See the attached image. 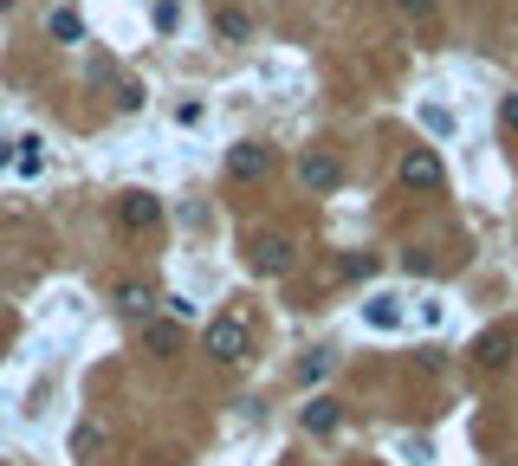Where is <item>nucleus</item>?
<instances>
[{
    "label": "nucleus",
    "mask_w": 518,
    "mask_h": 466,
    "mask_svg": "<svg viewBox=\"0 0 518 466\" xmlns=\"http://www.w3.org/2000/svg\"><path fill=\"white\" fill-rule=\"evenodd\" d=\"M298 182L318 188V195H331V188L344 182V169H337V156H324V149H305V162H298Z\"/></svg>",
    "instance_id": "nucleus-1"
},
{
    "label": "nucleus",
    "mask_w": 518,
    "mask_h": 466,
    "mask_svg": "<svg viewBox=\"0 0 518 466\" xmlns=\"http://www.w3.org/2000/svg\"><path fill=\"white\" fill-rule=\"evenodd\" d=\"M285 266H292V240H285V233H259L253 240V272L272 279V272H285Z\"/></svg>",
    "instance_id": "nucleus-2"
},
{
    "label": "nucleus",
    "mask_w": 518,
    "mask_h": 466,
    "mask_svg": "<svg viewBox=\"0 0 518 466\" xmlns=\"http://www.w3.org/2000/svg\"><path fill=\"white\" fill-rule=\"evenodd\" d=\"M117 221H124L130 233H149L162 221V201L156 195H143V188H136V195H124V208H117Z\"/></svg>",
    "instance_id": "nucleus-3"
},
{
    "label": "nucleus",
    "mask_w": 518,
    "mask_h": 466,
    "mask_svg": "<svg viewBox=\"0 0 518 466\" xmlns=\"http://www.w3.org/2000/svg\"><path fill=\"white\" fill-rule=\"evenodd\" d=\"M402 188H441V156H434V149L402 156Z\"/></svg>",
    "instance_id": "nucleus-4"
},
{
    "label": "nucleus",
    "mask_w": 518,
    "mask_h": 466,
    "mask_svg": "<svg viewBox=\"0 0 518 466\" xmlns=\"http://www.w3.org/2000/svg\"><path fill=\"white\" fill-rule=\"evenodd\" d=\"M240 344H247V324H240V318H214L208 324V356H221V363H227Z\"/></svg>",
    "instance_id": "nucleus-5"
},
{
    "label": "nucleus",
    "mask_w": 518,
    "mask_h": 466,
    "mask_svg": "<svg viewBox=\"0 0 518 466\" xmlns=\"http://www.w3.org/2000/svg\"><path fill=\"white\" fill-rule=\"evenodd\" d=\"M227 175H234V182H259V175H266V149H259V143H240L234 156H227Z\"/></svg>",
    "instance_id": "nucleus-6"
},
{
    "label": "nucleus",
    "mask_w": 518,
    "mask_h": 466,
    "mask_svg": "<svg viewBox=\"0 0 518 466\" xmlns=\"http://www.w3.org/2000/svg\"><path fill=\"white\" fill-rule=\"evenodd\" d=\"M363 324H370V331H395V324H402V298L376 292L370 305H363Z\"/></svg>",
    "instance_id": "nucleus-7"
},
{
    "label": "nucleus",
    "mask_w": 518,
    "mask_h": 466,
    "mask_svg": "<svg viewBox=\"0 0 518 466\" xmlns=\"http://www.w3.org/2000/svg\"><path fill=\"white\" fill-rule=\"evenodd\" d=\"M473 356H480L486 369H506V363H512V331H486V337H480V350H473Z\"/></svg>",
    "instance_id": "nucleus-8"
},
{
    "label": "nucleus",
    "mask_w": 518,
    "mask_h": 466,
    "mask_svg": "<svg viewBox=\"0 0 518 466\" xmlns=\"http://www.w3.org/2000/svg\"><path fill=\"white\" fill-rule=\"evenodd\" d=\"M20 149V156H13V175H39L46 169V143H39V136H26V143H13Z\"/></svg>",
    "instance_id": "nucleus-9"
},
{
    "label": "nucleus",
    "mask_w": 518,
    "mask_h": 466,
    "mask_svg": "<svg viewBox=\"0 0 518 466\" xmlns=\"http://www.w3.org/2000/svg\"><path fill=\"white\" fill-rule=\"evenodd\" d=\"M117 305H124L130 318H149V311H156V292H149V285H117Z\"/></svg>",
    "instance_id": "nucleus-10"
},
{
    "label": "nucleus",
    "mask_w": 518,
    "mask_h": 466,
    "mask_svg": "<svg viewBox=\"0 0 518 466\" xmlns=\"http://www.w3.org/2000/svg\"><path fill=\"white\" fill-rule=\"evenodd\" d=\"M305 428L311 434H337V402H324V395H318V402L305 408Z\"/></svg>",
    "instance_id": "nucleus-11"
},
{
    "label": "nucleus",
    "mask_w": 518,
    "mask_h": 466,
    "mask_svg": "<svg viewBox=\"0 0 518 466\" xmlns=\"http://www.w3.org/2000/svg\"><path fill=\"white\" fill-rule=\"evenodd\" d=\"M214 26H221V39H247V33H253V20H247V13H234V7H227Z\"/></svg>",
    "instance_id": "nucleus-12"
},
{
    "label": "nucleus",
    "mask_w": 518,
    "mask_h": 466,
    "mask_svg": "<svg viewBox=\"0 0 518 466\" xmlns=\"http://www.w3.org/2000/svg\"><path fill=\"white\" fill-rule=\"evenodd\" d=\"M175 26H182V7H175V0H156V33H175Z\"/></svg>",
    "instance_id": "nucleus-13"
},
{
    "label": "nucleus",
    "mask_w": 518,
    "mask_h": 466,
    "mask_svg": "<svg viewBox=\"0 0 518 466\" xmlns=\"http://www.w3.org/2000/svg\"><path fill=\"white\" fill-rule=\"evenodd\" d=\"M85 26H78V13H52V39H78Z\"/></svg>",
    "instance_id": "nucleus-14"
},
{
    "label": "nucleus",
    "mask_w": 518,
    "mask_h": 466,
    "mask_svg": "<svg viewBox=\"0 0 518 466\" xmlns=\"http://www.w3.org/2000/svg\"><path fill=\"white\" fill-rule=\"evenodd\" d=\"M117 111H143V85H117Z\"/></svg>",
    "instance_id": "nucleus-15"
},
{
    "label": "nucleus",
    "mask_w": 518,
    "mask_h": 466,
    "mask_svg": "<svg viewBox=\"0 0 518 466\" xmlns=\"http://www.w3.org/2000/svg\"><path fill=\"white\" fill-rule=\"evenodd\" d=\"M162 305H169V318H175V324H188V318H195V305H188L182 292H169V298H162Z\"/></svg>",
    "instance_id": "nucleus-16"
},
{
    "label": "nucleus",
    "mask_w": 518,
    "mask_h": 466,
    "mask_svg": "<svg viewBox=\"0 0 518 466\" xmlns=\"http://www.w3.org/2000/svg\"><path fill=\"white\" fill-rule=\"evenodd\" d=\"M149 350H175V324H149Z\"/></svg>",
    "instance_id": "nucleus-17"
},
{
    "label": "nucleus",
    "mask_w": 518,
    "mask_h": 466,
    "mask_svg": "<svg viewBox=\"0 0 518 466\" xmlns=\"http://www.w3.org/2000/svg\"><path fill=\"white\" fill-rule=\"evenodd\" d=\"M499 123H506V130L518 136V91H512V98H499Z\"/></svg>",
    "instance_id": "nucleus-18"
},
{
    "label": "nucleus",
    "mask_w": 518,
    "mask_h": 466,
    "mask_svg": "<svg viewBox=\"0 0 518 466\" xmlns=\"http://www.w3.org/2000/svg\"><path fill=\"white\" fill-rule=\"evenodd\" d=\"M0 169H13V143H7V136H0Z\"/></svg>",
    "instance_id": "nucleus-19"
},
{
    "label": "nucleus",
    "mask_w": 518,
    "mask_h": 466,
    "mask_svg": "<svg viewBox=\"0 0 518 466\" xmlns=\"http://www.w3.org/2000/svg\"><path fill=\"white\" fill-rule=\"evenodd\" d=\"M421 7H428V0H408V13H421Z\"/></svg>",
    "instance_id": "nucleus-20"
},
{
    "label": "nucleus",
    "mask_w": 518,
    "mask_h": 466,
    "mask_svg": "<svg viewBox=\"0 0 518 466\" xmlns=\"http://www.w3.org/2000/svg\"><path fill=\"white\" fill-rule=\"evenodd\" d=\"M7 7H13V0H0V13H7Z\"/></svg>",
    "instance_id": "nucleus-21"
}]
</instances>
